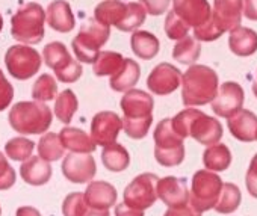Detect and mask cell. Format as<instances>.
<instances>
[{
    "instance_id": "cell-52",
    "label": "cell",
    "mask_w": 257,
    "mask_h": 216,
    "mask_svg": "<svg viewBox=\"0 0 257 216\" xmlns=\"http://www.w3.org/2000/svg\"><path fill=\"white\" fill-rule=\"evenodd\" d=\"M0 216H2V207H0Z\"/></svg>"
},
{
    "instance_id": "cell-15",
    "label": "cell",
    "mask_w": 257,
    "mask_h": 216,
    "mask_svg": "<svg viewBox=\"0 0 257 216\" xmlns=\"http://www.w3.org/2000/svg\"><path fill=\"white\" fill-rule=\"evenodd\" d=\"M182 83V73L177 67L162 62L156 65L147 77V88L155 95H170Z\"/></svg>"
},
{
    "instance_id": "cell-16",
    "label": "cell",
    "mask_w": 257,
    "mask_h": 216,
    "mask_svg": "<svg viewBox=\"0 0 257 216\" xmlns=\"http://www.w3.org/2000/svg\"><path fill=\"white\" fill-rule=\"evenodd\" d=\"M158 198L168 207H180L189 202V189L185 177L168 175L158 180Z\"/></svg>"
},
{
    "instance_id": "cell-43",
    "label": "cell",
    "mask_w": 257,
    "mask_h": 216,
    "mask_svg": "<svg viewBox=\"0 0 257 216\" xmlns=\"http://www.w3.org/2000/svg\"><path fill=\"white\" fill-rule=\"evenodd\" d=\"M245 184H246L249 195L257 198V154L252 156V159L249 162L246 177H245Z\"/></svg>"
},
{
    "instance_id": "cell-39",
    "label": "cell",
    "mask_w": 257,
    "mask_h": 216,
    "mask_svg": "<svg viewBox=\"0 0 257 216\" xmlns=\"http://www.w3.org/2000/svg\"><path fill=\"white\" fill-rule=\"evenodd\" d=\"M222 34H224L222 28L219 26V23L215 20V17L212 14L207 22H204L201 26L194 29V38L197 41H204V43L215 41V40L221 38Z\"/></svg>"
},
{
    "instance_id": "cell-12",
    "label": "cell",
    "mask_w": 257,
    "mask_h": 216,
    "mask_svg": "<svg viewBox=\"0 0 257 216\" xmlns=\"http://www.w3.org/2000/svg\"><path fill=\"white\" fill-rule=\"evenodd\" d=\"M243 100L245 94L242 86L236 82H225L218 88L216 97L210 103L212 111L215 115L228 120L242 109Z\"/></svg>"
},
{
    "instance_id": "cell-1",
    "label": "cell",
    "mask_w": 257,
    "mask_h": 216,
    "mask_svg": "<svg viewBox=\"0 0 257 216\" xmlns=\"http://www.w3.org/2000/svg\"><path fill=\"white\" fill-rule=\"evenodd\" d=\"M119 106L122 111L121 129L124 133L132 139L146 138L153 124V97L143 89H131L122 95Z\"/></svg>"
},
{
    "instance_id": "cell-4",
    "label": "cell",
    "mask_w": 257,
    "mask_h": 216,
    "mask_svg": "<svg viewBox=\"0 0 257 216\" xmlns=\"http://www.w3.org/2000/svg\"><path fill=\"white\" fill-rule=\"evenodd\" d=\"M8 121L20 135H43L50 129L53 114L46 103L19 101L11 107Z\"/></svg>"
},
{
    "instance_id": "cell-37",
    "label": "cell",
    "mask_w": 257,
    "mask_h": 216,
    "mask_svg": "<svg viewBox=\"0 0 257 216\" xmlns=\"http://www.w3.org/2000/svg\"><path fill=\"white\" fill-rule=\"evenodd\" d=\"M147 13L144 10V7L141 4L137 2H128L127 4V14L125 19L122 22V25L119 26L118 31L121 32H134L135 29L141 28L146 22Z\"/></svg>"
},
{
    "instance_id": "cell-48",
    "label": "cell",
    "mask_w": 257,
    "mask_h": 216,
    "mask_svg": "<svg viewBox=\"0 0 257 216\" xmlns=\"http://www.w3.org/2000/svg\"><path fill=\"white\" fill-rule=\"evenodd\" d=\"M16 216H41V213L38 208H35L32 205H23V207L17 208Z\"/></svg>"
},
{
    "instance_id": "cell-2",
    "label": "cell",
    "mask_w": 257,
    "mask_h": 216,
    "mask_svg": "<svg viewBox=\"0 0 257 216\" xmlns=\"http://www.w3.org/2000/svg\"><path fill=\"white\" fill-rule=\"evenodd\" d=\"M171 126L180 138H194L201 145L218 144L222 138V124L204 112L188 107L171 118Z\"/></svg>"
},
{
    "instance_id": "cell-31",
    "label": "cell",
    "mask_w": 257,
    "mask_h": 216,
    "mask_svg": "<svg viewBox=\"0 0 257 216\" xmlns=\"http://www.w3.org/2000/svg\"><path fill=\"white\" fill-rule=\"evenodd\" d=\"M77 107H79V101H77L76 94L71 89H65L56 95L55 115L61 123L68 124L73 120L74 114L77 112Z\"/></svg>"
},
{
    "instance_id": "cell-13",
    "label": "cell",
    "mask_w": 257,
    "mask_h": 216,
    "mask_svg": "<svg viewBox=\"0 0 257 216\" xmlns=\"http://www.w3.org/2000/svg\"><path fill=\"white\" fill-rule=\"evenodd\" d=\"M61 171L68 181L85 184V183L92 181L97 172V166L91 154L70 153L64 157Z\"/></svg>"
},
{
    "instance_id": "cell-10",
    "label": "cell",
    "mask_w": 257,
    "mask_h": 216,
    "mask_svg": "<svg viewBox=\"0 0 257 216\" xmlns=\"http://www.w3.org/2000/svg\"><path fill=\"white\" fill-rule=\"evenodd\" d=\"M43 59L40 53L26 44H17L7 50L5 65L8 73L17 80H28L34 77L41 68Z\"/></svg>"
},
{
    "instance_id": "cell-32",
    "label": "cell",
    "mask_w": 257,
    "mask_h": 216,
    "mask_svg": "<svg viewBox=\"0 0 257 216\" xmlns=\"http://www.w3.org/2000/svg\"><path fill=\"white\" fill-rule=\"evenodd\" d=\"M201 53V46L194 37H185L173 49V58L185 65H194Z\"/></svg>"
},
{
    "instance_id": "cell-40",
    "label": "cell",
    "mask_w": 257,
    "mask_h": 216,
    "mask_svg": "<svg viewBox=\"0 0 257 216\" xmlns=\"http://www.w3.org/2000/svg\"><path fill=\"white\" fill-rule=\"evenodd\" d=\"M88 211V205L85 202L83 193L73 192L65 196L62 202V213L64 216H85Z\"/></svg>"
},
{
    "instance_id": "cell-53",
    "label": "cell",
    "mask_w": 257,
    "mask_h": 216,
    "mask_svg": "<svg viewBox=\"0 0 257 216\" xmlns=\"http://www.w3.org/2000/svg\"><path fill=\"white\" fill-rule=\"evenodd\" d=\"M255 141H257V135H255Z\"/></svg>"
},
{
    "instance_id": "cell-36",
    "label": "cell",
    "mask_w": 257,
    "mask_h": 216,
    "mask_svg": "<svg viewBox=\"0 0 257 216\" xmlns=\"http://www.w3.org/2000/svg\"><path fill=\"white\" fill-rule=\"evenodd\" d=\"M34 148H35L34 141L23 138V136H17V138H13L7 142L5 153L14 162H25L32 156Z\"/></svg>"
},
{
    "instance_id": "cell-14",
    "label": "cell",
    "mask_w": 257,
    "mask_h": 216,
    "mask_svg": "<svg viewBox=\"0 0 257 216\" xmlns=\"http://www.w3.org/2000/svg\"><path fill=\"white\" fill-rule=\"evenodd\" d=\"M121 130V118L112 111H103L94 115L91 121V139L95 145L107 147L116 142Z\"/></svg>"
},
{
    "instance_id": "cell-34",
    "label": "cell",
    "mask_w": 257,
    "mask_h": 216,
    "mask_svg": "<svg viewBox=\"0 0 257 216\" xmlns=\"http://www.w3.org/2000/svg\"><path fill=\"white\" fill-rule=\"evenodd\" d=\"M240 201H242V193L239 187L233 183H222L221 193L213 208L218 213L228 214V213H233L240 205Z\"/></svg>"
},
{
    "instance_id": "cell-22",
    "label": "cell",
    "mask_w": 257,
    "mask_h": 216,
    "mask_svg": "<svg viewBox=\"0 0 257 216\" xmlns=\"http://www.w3.org/2000/svg\"><path fill=\"white\" fill-rule=\"evenodd\" d=\"M140 77H141L140 64L135 59L124 58L119 70L113 76H110L109 86L115 92H127V91L134 89V86L138 83Z\"/></svg>"
},
{
    "instance_id": "cell-44",
    "label": "cell",
    "mask_w": 257,
    "mask_h": 216,
    "mask_svg": "<svg viewBox=\"0 0 257 216\" xmlns=\"http://www.w3.org/2000/svg\"><path fill=\"white\" fill-rule=\"evenodd\" d=\"M171 0H141V5L144 7L146 13L150 16H162L168 11Z\"/></svg>"
},
{
    "instance_id": "cell-23",
    "label": "cell",
    "mask_w": 257,
    "mask_h": 216,
    "mask_svg": "<svg viewBox=\"0 0 257 216\" xmlns=\"http://www.w3.org/2000/svg\"><path fill=\"white\" fill-rule=\"evenodd\" d=\"M53 169L49 162L43 160L38 156H31L28 160L22 162L20 175L31 186H43L49 183Z\"/></svg>"
},
{
    "instance_id": "cell-8",
    "label": "cell",
    "mask_w": 257,
    "mask_h": 216,
    "mask_svg": "<svg viewBox=\"0 0 257 216\" xmlns=\"http://www.w3.org/2000/svg\"><path fill=\"white\" fill-rule=\"evenodd\" d=\"M222 180L218 174L209 169H200L192 177L189 190V204L200 213L215 207L221 193Z\"/></svg>"
},
{
    "instance_id": "cell-25",
    "label": "cell",
    "mask_w": 257,
    "mask_h": 216,
    "mask_svg": "<svg viewBox=\"0 0 257 216\" xmlns=\"http://www.w3.org/2000/svg\"><path fill=\"white\" fill-rule=\"evenodd\" d=\"M59 139L61 144L64 145L65 150H70L71 153H79V154H91L97 145L92 142L91 136L83 132L82 129L77 127H65L59 132Z\"/></svg>"
},
{
    "instance_id": "cell-41",
    "label": "cell",
    "mask_w": 257,
    "mask_h": 216,
    "mask_svg": "<svg viewBox=\"0 0 257 216\" xmlns=\"http://www.w3.org/2000/svg\"><path fill=\"white\" fill-rule=\"evenodd\" d=\"M16 171L10 165L7 156L0 151V190H8L16 184Z\"/></svg>"
},
{
    "instance_id": "cell-28",
    "label": "cell",
    "mask_w": 257,
    "mask_h": 216,
    "mask_svg": "<svg viewBox=\"0 0 257 216\" xmlns=\"http://www.w3.org/2000/svg\"><path fill=\"white\" fill-rule=\"evenodd\" d=\"M203 163L212 172L225 171L231 165V151L225 144H213L203 153Z\"/></svg>"
},
{
    "instance_id": "cell-26",
    "label": "cell",
    "mask_w": 257,
    "mask_h": 216,
    "mask_svg": "<svg viewBox=\"0 0 257 216\" xmlns=\"http://www.w3.org/2000/svg\"><path fill=\"white\" fill-rule=\"evenodd\" d=\"M228 47L236 56L240 58L254 55L257 52V32L249 28L239 26L230 32Z\"/></svg>"
},
{
    "instance_id": "cell-20",
    "label": "cell",
    "mask_w": 257,
    "mask_h": 216,
    "mask_svg": "<svg viewBox=\"0 0 257 216\" xmlns=\"http://www.w3.org/2000/svg\"><path fill=\"white\" fill-rule=\"evenodd\" d=\"M227 127L233 138L240 142H252L257 135V115L251 111L240 109L227 120Z\"/></svg>"
},
{
    "instance_id": "cell-24",
    "label": "cell",
    "mask_w": 257,
    "mask_h": 216,
    "mask_svg": "<svg viewBox=\"0 0 257 216\" xmlns=\"http://www.w3.org/2000/svg\"><path fill=\"white\" fill-rule=\"evenodd\" d=\"M127 14V4L121 0H103L94 10V20L104 26H115L119 29Z\"/></svg>"
},
{
    "instance_id": "cell-33",
    "label": "cell",
    "mask_w": 257,
    "mask_h": 216,
    "mask_svg": "<svg viewBox=\"0 0 257 216\" xmlns=\"http://www.w3.org/2000/svg\"><path fill=\"white\" fill-rule=\"evenodd\" d=\"M122 61L124 58L116 52H109V50L100 52L92 64V71L98 77H104V76L110 77L119 70V67L122 65Z\"/></svg>"
},
{
    "instance_id": "cell-49",
    "label": "cell",
    "mask_w": 257,
    "mask_h": 216,
    "mask_svg": "<svg viewBox=\"0 0 257 216\" xmlns=\"http://www.w3.org/2000/svg\"><path fill=\"white\" fill-rule=\"evenodd\" d=\"M85 216H110L109 210H94V208H88V211L85 213Z\"/></svg>"
},
{
    "instance_id": "cell-38",
    "label": "cell",
    "mask_w": 257,
    "mask_h": 216,
    "mask_svg": "<svg viewBox=\"0 0 257 216\" xmlns=\"http://www.w3.org/2000/svg\"><path fill=\"white\" fill-rule=\"evenodd\" d=\"M164 29H165L167 37L170 40H174V41L183 40L185 37H188V32H189V26L180 17H177L174 11H170L167 14Z\"/></svg>"
},
{
    "instance_id": "cell-27",
    "label": "cell",
    "mask_w": 257,
    "mask_h": 216,
    "mask_svg": "<svg viewBox=\"0 0 257 216\" xmlns=\"http://www.w3.org/2000/svg\"><path fill=\"white\" fill-rule=\"evenodd\" d=\"M131 46L135 56L144 61L153 59L161 49V43L156 38V35L147 31H135L134 35L131 37Z\"/></svg>"
},
{
    "instance_id": "cell-50",
    "label": "cell",
    "mask_w": 257,
    "mask_h": 216,
    "mask_svg": "<svg viewBox=\"0 0 257 216\" xmlns=\"http://www.w3.org/2000/svg\"><path fill=\"white\" fill-rule=\"evenodd\" d=\"M252 92H254V95L257 97V71H255L254 79H252Z\"/></svg>"
},
{
    "instance_id": "cell-3",
    "label": "cell",
    "mask_w": 257,
    "mask_h": 216,
    "mask_svg": "<svg viewBox=\"0 0 257 216\" xmlns=\"http://www.w3.org/2000/svg\"><path fill=\"white\" fill-rule=\"evenodd\" d=\"M182 101L186 107L212 103L219 88L216 71L207 65H191L182 74Z\"/></svg>"
},
{
    "instance_id": "cell-21",
    "label": "cell",
    "mask_w": 257,
    "mask_h": 216,
    "mask_svg": "<svg viewBox=\"0 0 257 216\" xmlns=\"http://www.w3.org/2000/svg\"><path fill=\"white\" fill-rule=\"evenodd\" d=\"M46 22L47 25L59 32V34H68L74 29L76 19L71 11V7L65 0H53L47 7L46 11Z\"/></svg>"
},
{
    "instance_id": "cell-46",
    "label": "cell",
    "mask_w": 257,
    "mask_h": 216,
    "mask_svg": "<svg viewBox=\"0 0 257 216\" xmlns=\"http://www.w3.org/2000/svg\"><path fill=\"white\" fill-rule=\"evenodd\" d=\"M242 14L248 20L257 22V0H242Z\"/></svg>"
},
{
    "instance_id": "cell-17",
    "label": "cell",
    "mask_w": 257,
    "mask_h": 216,
    "mask_svg": "<svg viewBox=\"0 0 257 216\" xmlns=\"http://www.w3.org/2000/svg\"><path fill=\"white\" fill-rule=\"evenodd\" d=\"M173 11L194 29L207 22L212 14L207 0H173Z\"/></svg>"
},
{
    "instance_id": "cell-45",
    "label": "cell",
    "mask_w": 257,
    "mask_h": 216,
    "mask_svg": "<svg viewBox=\"0 0 257 216\" xmlns=\"http://www.w3.org/2000/svg\"><path fill=\"white\" fill-rule=\"evenodd\" d=\"M164 216H201L200 211H197L189 202L185 204V205H180V207H170Z\"/></svg>"
},
{
    "instance_id": "cell-5",
    "label": "cell",
    "mask_w": 257,
    "mask_h": 216,
    "mask_svg": "<svg viewBox=\"0 0 257 216\" xmlns=\"http://www.w3.org/2000/svg\"><path fill=\"white\" fill-rule=\"evenodd\" d=\"M46 11L40 4L23 5L11 20V35L23 44H38L44 38Z\"/></svg>"
},
{
    "instance_id": "cell-42",
    "label": "cell",
    "mask_w": 257,
    "mask_h": 216,
    "mask_svg": "<svg viewBox=\"0 0 257 216\" xmlns=\"http://www.w3.org/2000/svg\"><path fill=\"white\" fill-rule=\"evenodd\" d=\"M14 98V86L5 77L4 71L0 70V112H4L7 107L11 106Z\"/></svg>"
},
{
    "instance_id": "cell-51",
    "label": "cell",
    "mask_w": 257,
    "mask_h": 216,
    "mask_svg": "<svg viewBox=\"0 0 257 216\" xmlns=\"http://www.w3.org/2000/svg\"><path fill=\"white\" fill-rule=\"evenodd\" d=\"M2 29H4V19L0 16V32H2Z\"/></svg>"
},
{
    "instance_id": "cell-47",
    "label": "cell",
    "mask_w": 257,
    "mask_h": 216,
    "mask_svg": "<svg viewBox=\"0 0 257 216\" xmlns=\"http://www.w3.org/2000/svg\"><path fill=\"white\" fill-rule=\"evenodd\" d=\"M115 216H144V211L135 210L124 202H119L115 205Z\"/></svg>"
},
{
    "instance_id": "cell-6",
    "label": "cell",
    "mask_w": 257,
    "mask_h": 216,
    "mask_svg": "<svg viewBox=\"0 0 257 216\" xmlns=\"http://www.w3.org/2000/svg\"><path fill=\"white\" fill-rule=\"evenodd\" d=\"M109 37V26H104L94 19H88L71 41L76 61L83 64H94L97 55L100 53V49L107 43Z\"/></svg>"
},
{
    "instance_id": "cell-30",
    "label": "cell",
    "mask_w": 257,
    "mask_h": 216,
    "mask_svg": "<svg viewBox=\"0 0 257 216\" xmlns=\"http://www.w3.org/2000/svg\"><path fill=\"white\" fill-rule=\"evenodd\" d=\"M65 156V148L61 144L58 133H44L41 139L38 141V157H41L46 162H56Z\"/></svg>"
},
{
    "instance_id": "cell-29",
    "label": "cell",
    "mask_w": 257,
    "mask_h": 216,
    "mask_svg": "<svg viewBox=\"0 0 257 216\" xmlns=\"http://www.w3.org/2000/svg\"><path fill=\"white\" fill-rule=\"evenodd\" d=\"M101 162L110 172H121L131 165V154L119 144H110L101 151Z\"/></svg>"
},
{
    "instance_id": "cell-7",
    "label": "cell",
    "mask_w": 257,
    "mask_h": 216,
    "mask_svg": "<svg viewBox=\"0 0 257 216\" xmlns=\"http://www.w3.org/2000/svg\"><path fill=\"white\" fill-rule=\"evenodd\" d=\"M155 159L165 168L179 166L185 160V139L180 138L173 126L171 118H164L155 129Z\"/></svg>"
},
{
    "instance_id": "cell-9",
    "label": "cell",
    "mask_w": 257,
    "mask_h": 216,
    "mask_svg": "<svg viewBox=\"0 0 257 216\" xmlns=\"http://www.w3.org/2000/svg\"><path fill=\"white\" fill-rule=\"evenodd\" d=\"M43 59L52 68L62 83H74L80 79L83 70L79 61L73 59L65 44L59 41L49 43L43 50Z\"/></svg>"
},
{
    "instance_id": "cell-11",
    "label": "cell",
    "mask_w": 257,
    "mask_h": 216,
    "mask_svg": "<svg viewBox=\"0 0 257 216\" xmlns=\"http://www.w3.org/2000/svg\"><path fill=\"white\" fill-rule=\"evenodd\" d=\"M159 177L153 172H144L137 175L124 189V204L135 210L144 211L152 207L158 199L156 184Z\"/></svg>"
},
{
    "instance_id": "cell-19",
    "label": "cell",
    "mask_w": 257,
    "mask_h": 216,
    "mask_svg": "<svg viewBox=\"0 0 257 216\" xmlns=\"http://www.w3.org/2000/svg\"><path fill=\"white\" fill-rule=\"evenodd\" d=\"M212 16L224 32L237 29L242 20V0H213Z\"/></svg>"
},
{
    "instance_id": "cell-35",
    "label": "cell",
    "mask_w": 257,
    "mask_h": 216,
    "mask_svg": "<svg viewBox=\"0 0 257 216\" xmlns=\"http://www.w3.org/2000/svg\"><path fill=\"white\" fill-rule=\"evenodd\" d=\"M56 95H58V83L55 77L50 74H41L32 86L34 101L46 103L56 98Z\"/></svg>"
},
{
    "instance_id": "cell-18",
    "label": "cell",
    "mask_w": 257,
    "mask_h": 216,
    "mask_svg": "<svg viewBox=\"0 0 257 216\" xmlns=\"http://www.w3.org/2000/svg\"><path fill=\"white\" fill-rule=\"evenodd\" d=\"M83 198L88 208L109 210L112 205L116 204L118 192L113 184L103 180H95V181H89L86 190L83 192Z\"/></svg>"
}]
</instances>
